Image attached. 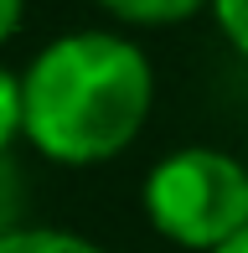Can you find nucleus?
<instances>
[{"label": "nucleus", "mask_w": 248, "mask_h": 253, "mask_svg": "<svg viewBox=\"0 0 248 253\" xmlns=\"http://www.w3.org/2000/svg\"><path fill=\"white\" fill-rule=\"evenodd\" d=\"M21 10H26V0H0V42L21 26Z\"/></svg>", "instance_id": "obj_8"}, {"label": "nucleus", "mask_w": 248, "mask_h": 253, "mask_svg": "<svg viewBox=\"0 0 248 253\" xmlns=\"http://www.w3.org/2000/svg\"><path fill=\"white\" fill-rule=\"evenodd\" d=\"M21 83L26 140L62 166H98L119 155L145 129L155 103V73L145 52L114 31L57 37Z\"/></svg>", "instance_id": "obj_1"}, {"label": "nucleus", "mask_w": 248, "mask_h": 253, "mask_svg": "<svg viewBox=\"0 0 248 253\" xmlns=\"http://www.w3.org/2000/svg\"><path fill=\"white\" fill-rule=\"evenodd\" d=\"M16 134H26V83L0 67V150Z\"/></svg>", "instance_id": "obj_6"}, {"label": "nucleus", "mask_w": 248, "mask_h": 253, "mask_svg": "<svg viewBox=\"0 0 248 253\" xmlns=\"http://www.w3.org/2000/svg\"><path fill=\"white\" fill-rule=\"evenodd\" d=\"M145 217L181 248L217 253L248 227V166L222 150H176L145 181Z\"/></svg>", "instance_id": "obj_2"}, {"label": "nucleus", "mask_w": 248, "mask_h": 253, "mask_svg": "<svg viewBox=\"0 0 248 253\" xmlns=\"http://www.w3.org/2000/svg\"><path fill=\"white\" fill-rule=\"evenodd\" d=\"M0 253H104V248L78 233H57V227H21L0 243Z\"/></svg>", "instance_id": "obj_4"}, {"label": "nucleus", "mask_w": 248, "mask_h": 253, "mask_svg": "<svg viewBox=\"0 0 248 253\" xmlns=\"http://www.w3.org/2000/svg\"><path fill=\"white\" fill-rule=\"evenodd\" d=\"M217 253H248V227H243V233H238V238H233V243H222Z\"/></svg>", "instance_id": "obj_9"}, {"label": "nucleus", "mask_w": 248, "mask_h": 253, "mask_svg": "<svg viewBox=\"0 0 248 253\" xmlns=\"http://www.w3.org/2000/svg\"><path fill=\"white\" fill-rule=\"evenodd\" d=\"M21 212H26V181H21V166L10 160V150H0V243L21 233Z\"/></svg>", "instance_id": "obj_5"}, {"label": "nucleus", "mask_w": 248, "mask_h": 253, "mask_svg": "<svg viewBox=\"0 0 248 253\" xmlns=\"http://www.w3.org/2000/svg\"><path fill=\"white\" fill-rule=\"evenodd\" d=\"M217 5V26L228 31V42L248 57V0H212Z\"/></svg>", "instance_id": "obj_7"}, {"label": "nucleus", "mask_w": 248, "mask_h": 253, "mask_svg": "<svg viewBox=\"0 0 248 253\" xmlns=\"http://www.w3.org/2000/svg\"><path fill=\"white\" fill-rule=\"evenodd\" d=\"M98 5L119 21H134V26H171V21L197 16L207 0H98Z\"/></svg>", "instance_id": "obj_3"}]
</instances>
